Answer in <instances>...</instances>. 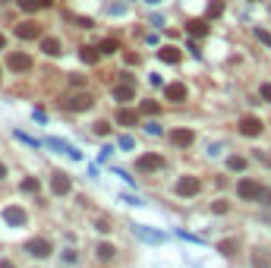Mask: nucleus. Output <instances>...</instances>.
<instances>
[{
	"label": "nucleus",
	"instance_id": "1",
	"mask_svg": "<svg viewBox=\"0 0 271 268\" xmlns=\"http://www.w3.org/2000/svg\"><path fill=\"white\" fill-rule=\"evenodd\" d=\"M91 105H95V98H91L89 92H79V95H70V98L63 101L66 110H73V114H82V110H89Z\"/></svg>",
	"mask_w": 271,
	"mask_h": 268
},
{
	"label": "nucleus",
	"instance_id": "2",
	"mask_svg": "<svg viewBox=\"0 0 271 268\" xmlns=\"http://www.w3.org/2000/svg\"><path fill=\"white\" fill-rule=\"evenodd\" d=\"M199 189H202V180L199 177H180V180H177V196H183V199L199 196Z\"/></svg>",
	"mask_w": 271,
	"mask_h": 268
},
{
	"label": "nucleus",
	"instance_id": "3",
	"mask_svg": "<svg viewBox=\"0 0 271 268\" xmlns=\"http://www.w3.org/2000/svg\"><path fill=\"white\" fill-rule=\"evenodd\" d=\"M25 253H32L35 259H47L50 253H54V246H50V240L35 237V240H29V243H25Z\"/></svg>",
	"mask_w": 271,
	"mask_h": 268
},
{
	"label": "nucleus",
	"instance_id": "4",
	"mask_svg": "<svg viewBox=\"0 0 271 268\" xmlns=\"http://www.w3.org/2000/svg\"><path fill=\"white\" fill-rule=\"evenodd\" d=\"M259 193H262V183H256V180H240V183H236V196L240 199L259 202Z\"/></svg>",
	"mask_w": 271,
	"mask_h": 268
},
{
	"label": "nucleus",
	"instance_id": "5",
	"mask_svg": "<svg viewBox=\"0 0 271 268\" xmlns=\"http://www.w3.org/2000/svg\"><path fill=\"white\" fill-rule=\"evenodd\" d=\"M16 38H22V41H35V38H41V25H38L35 19L19 22V25H16Z\"/></svg>",
	"mask_w": 271,
	"mask_h": 268
},
{
	"label": "nucleus",
	"instance_id": "6",
	"mask_svg": "<svg viewBox=\"0 0 271 268\" xmlns=\"http://www.w3.org/2000/svg\"><path fill=\"white\" fill-rule=\"evenodd\" d=\"M70 189H73V180L66 177V174H60V170H57V174L50 177V193H54V196H66Z\"/></svg>",
	"mask_w": 271,
	"mask_h": 268
},
{
	"label": "nucleus",
	"instance_id": "7",
	"mask_svg": "<svg viewBox=\"0 0 271 268\" xmlns=\"http://www.w3.org/2000/svg\"><path fill=\"white\" fill-rule=\"evenodd\" d=\"M262 129H265V126H262V120H259V117H243V120H240V133H243V136H249V139H256Z\"/></svg>",
	"mask_w": 271,
	"mask_h": 268
},
{
	"label": "nucleus",
	"instance_id": "8",
	"mask_svg": "<svg viewBox=\"0 0 271 268\" xmlns=\"http://www.w3.org/2000/svg\"><path fill=\"white\" fill-rule=\"evenodd\" d=\"M3 221L10 224V227H22V224H25V212L19 209V205H6V209H3Z\"/></svg>",
	"mask_w": 271,
	"mask_h": 268
},
{
	"label": "nucleus",
	"instance_id": "9",
	"mask_svg": "<svg viewBox=\"0 0 271 268\" xmlns=\"http://www.w3.org/2000/svg\"><path fill=\"white\" fill-rule=\"evenodd\" d=\"M171 142L177 145V149H189V145L196 142V133H192V129H174V133H171Z\"/></svg>",
	"mask_w": 271,
	"mask_h": 268
},
{
	"label": "nucleus",
	"instance_id": "10",
	"mask_svg": "<svg viewBox=\"0 0 271 268\" xmlns=\"http://www.w3.org/2000/svg\"><path fill=\"white\" fill-rule=\"evenodd\" d=\"M136 167L145 170V174H148V170H161V167H164V158H161V155H142V158L136 161Z\"/></svg>",
	"mask_w": 271,
	"mask_h": 268
},
{
	"label": "nucleus",
	"instance_id": "11",
	"mask_svg": "<svg viewBox=\"0 0 271 268\" xmlns=\"http://www.w3.org/2000/svg\"><path fill=\"white\" fill-rule=\"evenodd\" d=\"M47 149H57V152L70 155L73 161H79V158H82V152L76 149V145H70V142H63V139H47Z\"/></svg>",
	"mask_w": 271,
	"mask_h": 268
},
{
	"label": "nucleus",
	"instance_id": "12",
	"mask_svg": "<svg viewBox=\"0 0 271 268\" xmlns=\"http://www.w3.org/2000/svg\"><path fill=\"white\" fill-rule=\"evenodd\" d=\"M133 230H136V237L139 240H145V243H164V233H158V230H148V227H142V224H133Z\"/></svg>",
	"mask_w": 271,
	"mask_h": 268
},
{
	"label": "nucleus",
	"instance_id": "13",
	"mask_svg": "<svg viewBox=\"0 0 271 268\" xmlns=\"http://www.w3.org/2000/svg\"><path fill=\"white\" fill-rule=\"evenodd\" d=\"M164 95H167V101H177V105H180V101H186V85L183 82H171L164 89Z\"/></svg>",
	"mask_w": 271,
	"mask_h": 268
},
{
	"label": "nucleus",
	"instance_id": "14",
	"mask_svg": "<svg viewBox=\"0 0 271 268\" xmlns=\"http://www.w3.org/2000/svg\"><path fill=\"white\" fill-rule=\"evenodd\" d=\"M10 70H16V73L32 70V57L29 54H10Z\"/></svg>",
	"mask_w": 271,
	"mask_h": 268
},
{
	"label": "nucleus",
	"instance_id": "15",
	"mask_svg": "<svg viewBox=\"0 0 271 268\" xmlns=\"http://www.w3.org/2000/svg\"><path fill=\"white\" fill-rule=\"evenodd\" d=\"M117 123H120V126H136V123H139V110L120 107V110H117Z\"/></svg>",
	"mask_w": 271,
	"mask_h": 268
},
{
	"label": "nucleus",
	"instance_id": "16",
	"mask_svg": "<svg viewBox=\"0 0 271 268\" xmlns=\"http://www.w3.org/2000/svg\"><path fill=\"white\" fill-rule=\"evenodd\" d=\"M16 3H19L25 13H35V10H47L54 0H16Z\"/></svg>",
	"mask_w": 271,
	"mask_h": 268
},
{
	"label": "nucleus",
	"instance_id": "17",
	"mask_svg": "<svg viewBox=\"0 0 271 268\" xmlns=\"http://www.w3.org/2000/svg\"><path fill=\"white\" fill-rule=\"evenodd\" d=\"M41 51H45L47 57H60L63 51H60V41L57 38H41Z\"/></svg>",
	"mask_w": 271,
	"mask_h": 268
},
{
	"label": "nucleus",
	"instance_id": "18",
	"mask_svg": "<svg viewBox=\"0 0 271 268\" xmlns=\"http://www.w3.org/2000/svg\"><path fill=\"white\" fill-rule=\"evenodd\" d=\"M158 57L164 60V63H180V51H177L174 45H164V48L158 51Z\"/></svg>",
	"mask_w": 271,
	"mask_h": 268
},
{
	"label": "nucleus",
	"instance_id": "19",
	"mask_svg": "<svg viewBox=\"0 0 271 268\" xmlns=\"http://www.w3.org/2000/svg\"><path fill=\"white\" fill-rule=\"evenodd\" d=\"M133 95H136V92H133L130 82H126V85H117V89H114V98H117V101H133Z\"/></svg>",
	"mask_w": 271,
	"mask_h": 268
},
{
	"label": "nucleus",
	"instance_id": "20",
	"mask_svg": "<svg viewBox=\"0 0 271 268\" xmlns=\"http://www.w3.org/2000/svg\"><path fill=\"white\" fill-rule=\"evenodd\" d=\"M114 253H117V249H114L111 243H98V249H95V256L101 259V262H111V259H114Z\"/></svg>",
	"mask_w": 271,
	"mask_h": 268
},
{
	"label": "nucleus",
	"instance_id": "21",
	"mask_svg": "<svg viewBox=\"0 0 271 268\" xmlns=\"http://www.w3.org/2000/svg\"><path fill=\"white\" fill-rule=\"evenodd\" d=\"M236 249H240L236 240H221V243H218V253L221 256H236Z\"/></svg>",
	"mask_w": 271,
	"mask_h": 268
},
{
	"label": "nucleus",
	"instance_id": "22",
	"mask_svg": "<svg viewBox=\"0 0 271 268\" xmlns=\"http://www.w3.org/2000/svg\"><path fill=\"white\" fill-rule=\"evenodd\" d=\"M86 63H98L101 60V48H82V54H79Z\"/></svg>",
	"mask_w": 271,
	"mask_h": 268
},
{
	"label": "nucleus",
	"instance_id": "23",
	"mask_svg": "<svg viewBox=\"0 0 271 268\" xmlns=\"http://www.w3.org/2000/svg\"><path fill=\"white\" fill-rule=\"evenodd\" d=\"M227 167L230 170H246V158H243V155H230V158H227Z\"/></svg>",
	"mask_w": 271,
	"mask_h": 268
},
{
	"label": "nucleus",
	"instance_id": "24",
	"mask_svg": "<svg viewBox=\"0 0 271 268\" xmlns=\"http://www.w3.org/2000/svg\"><path fill=\"white\" fill-rule=\"evenodd\" d=\"M38 189H41V183H38V177H25V180H22V193H32V196H35Z\"/></svg>",
	"mask_w": 271,
	"mask_h": 268
},
{
	"label": "nucleus",
	"instance_id": "25",
	"mask_svg": "<svg viewBox=\"0 0 271 268\" xmlns=\"http://www.w3.org/2000/svg\"><path fill=\"white\" fill-rule=\"evenodd\" d=\"M117 51H120V41H117V38L101 41V54H117Z\"/></svg>",
	"mask_w": 271,
	"mask_h": 268
},
{
	"label": "nucleus",
	"instance_id": "26",
	"mask_svg": "<svg viewBox=\"0 0 271 268\" xmlns=\"http://www.w3.org/2000/svg\"><path fill=\"white\" fill-rule=\"evenodd\" d=\"M205 32H208V25L202 22V19H192L189 22V35H205Z\"/></svg>",
	"mask_w": 271,
	"mask_h": 268
},
{
	"label": "nucleus",
	"instance_id": "27",
	"mask_svg": "<svg viewBox=\"0 0 271 268\" xmlns=\"http://www.w3.org/2000/svg\"><path fill=\"white\" fill-rule=\"evenodd\" d=\"M158 105H155V101H142V105H139V114H158Z\"/></svg>",
	"mask_w": 271,
	"mask_h": 268
},
{
	"label": "nucleus",
	"instance_id": "28",
	"mask_svg": "<svg viewBox=\"0 0 271 268\" xmlns=\"http://www.w3.org/2000/svg\"><path fill=\"white\" fill-rule=\"evenodd\" d=\"M13 136H16V139H19V142H25V145H32V149H35V145H38L35 139H32V136H25V133H22V129H16V133H13Z\"/></svg>",
	"mask_w": 271,
	"mask_h": 268
},
{
	"label": "nucleus",
	"instance_id": "29",
	"mask_svg": "<svg viewBox=\"0 0 271 268\" xmlns=\"http://www.w3.org/2000/svg\"><path fill=\"white\" fill-rule=\"evenodd\" d=\"M227 209H230V205H227L224 199H218V202L211 205V212H215V214H227Z\"/></svg>",
	"mask_w": 271,
	"mask_h": 268
},
{
	"label": "nucleus",
	"instance_id": "30",
	"mask_svg": "<svg viewBox=\"0 0 271 268\" xmlns=\"http://www.w3.org/2000/svg\"><path fill=\"white\" fill-rule=\"evenodd\" d=\"M111 133V123H104V120H98L95 123V136H107Z\"/></svg>",
	"mask_w": 271,
	"mask_h": 268
},
{
	"label": "nucleus",
	"instance_id": "31",
	"mask_svg": "<svg viewBox=\"0 0 271 268\" xmlns=\"http://www.w3.org/2000/svg\"><path fill=\"white\" fill-rule=\"evenodd\" d=\"M259 202H262V205H271V189H265V186H262V193H259Z\"/></svg>",
	"mask_w": 271,
	"mask_h": 268
},
{
	"label": "nucleus",
	"instance_id": "32",
	"mask_svg": "<svg viewBox=\"0 0 271 268\" xmlns=\"http://www.w3.org/2000/svg\"><path fill=\"white\" fill-rule=\"evenodd\" d=\"M256 38L262 41V45H268V48H271V32H262V29H259V32H256Z\"/></svg>",
	"mask_w": 271,
	"mask_h": 268
},
{
	"label": "nucleus",
	"instance_id": "33",
	"mask_svg": "<svg viewBox=\"0 0 271 268\" xmlns=\"http://www.w3.org/2000/svg\"><path fill=\"white\" fill-rule=\"evenodd\" d=\"M133 145H136L133 136H120V149H133Z\"/></svg>",
	"mask_w": 271,
	"mask_h": 268
},
{
	"label": "nucleus",
	"instance_id": "34",
	"mask_svg": "<svg viewBox=\"0 0 271 268\" xmlns=\"http://www.w3.org/2000/svg\"><path fill=\"white\" fill-rule=\"evenodd\" d=\"M262 98H265V101H271V82H265V85H262Z\"/></svg>",
	"mask_w": 271,
	"mask_h": 268
},
{
	"label": "nucleus",
	"instance_id": "35",
	"mask_svg": "<svg viewBox=\"0 0 271 268\" xmlns=\"http://www.w3.org/2000/svg\"><path fill=\"white\" fill-rule=\"evenodd\" d=\"M252 262H256V268H265V265H268V259H265V256H256Z\"/></svg>",
	"mask_w": 271,
	"mask_h": 268
},
{
	"label": "nucleus",
	"instance_id": "36",
	"mask_svg": "<svg viewBox=\"0 0 271 268\" xmlns=\"http://www.w3.org/2000/svg\"><path fill=\"white\" fill-rule=\"evenodd\" d=\"M145 133H151V136H158V133H161V126H158V123H148V126H145Z\"/></svg>",
	"mask_w": 271,
	"mask_h": 268
},
{
	"label": "nucleus",
	"instance_id": "37",
	"mask_svg": "<svg viewBox=\"0 0 271 268\" xmlns=\"http://www.w3.org/2000/svg\"><path fill=\"white\" fill-rule=\"evenodd\" d=\"M0 268H16V265L10 262V259H0Z\"/></svg>",
	"mask_w": 271,
	"mask_h": 268
},
{
	"label": "nucleus",
	"instance_id": "38",
	"mask_svg": "<svg viewBox=\"0 0 271 268\" xmlns=\"http://www.w3.org/2000/svg\"><path fill=\"white\" fill-rule=\"evenodd\" d=\"M259 161H265L268 167H271V155H262V152H259Z\"/></svg>",
	"mask_w": 271,
	"mask_h": 268
},
{
	"label": "nucleus",
	"instance_id": "39",
	"mask_svg": "<svg viewBox=\"0 0 271 268\" xmlns=\"http://www.w3.org/2000/svg\"><path fill=\"white\" fill-rule=\"evenodd\" d=\"M6 48V35H0V51H3Z\"/></svg>",
	"mask_w": 271,
	"mask_h": 268
},
{
	"label": "nucleus",
	"instance_id": "40",
	"mask_svg": "<svg viewBox=\"0 0 271 268\" xmlns=\"http://www.w3.org/2000/svg\"><path fill=\"white\" fill-rule=\"evenodd\" d=\"M6 177V167H3V164H0V180H3Z\"/></svg>",
	"mask_w": 271,
	"mask_h": 268
},
{
	"label": "nucleus",
	"instance_id": "41",
	"mask_svg": "<svg viewBox=\"0 0 271 268\" xmlns=\"http://www.w3.org/2000/svg\"><path fill=\"white\" fill-rule=\"evenodd\" d=\"M3 3H10V0H0V6H3Z\"/></svg>",
	"mask_w": 271,
	"mask_h": 268
},
{
	"label": "nucleus",
	"instance_id": "42",
	"mask_svg": "<svg viewBox=\"0 0 271 268\" xmlns=\"http://www.w3.org/2000/svg\"><path fill=\"white\" fill-rule=\"evenodd\" d=\"M0 76H3V66H0Z\"/></svg>",
	"mask_w": 271,
	"mask_h": 268
}]
</instances>
